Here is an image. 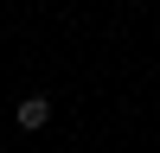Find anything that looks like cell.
<instances>
[{
  "label": "cell",
  "mask_w": 160,
  "mask_h": 153,
  "mask_svg": "<svg viewBox=\"0 0 160 153\" xmlns=\"http://www.w3.org/2000/svg\"><path fill=\"white\" fill-rule=\"evenodd\" d=\"M13 121H19L26 134H38V128H51V96H19V109H13Z\"/></svg>",
  "instance_id": "1"
}]
</instances>
